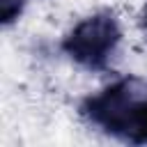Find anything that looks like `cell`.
I'll return each mask as SVG.
<instances>
[{
    "label": "cell",
    "instance_id": "6da1fadb",
    "mask_svg": "<svg viewBox=\"0 0 147 147\" xmlns=\"http://www.w3.org/2000/svg\"><path fill=\"white\" fill-rule=\"evenodd\" d=\"M78 113L92 129L117 142L147 145V80L140 76H122L96 94H87Z\"/></svg>",
    "mask_w": 147,
    "mask_h": 147
},
{
    "label": "cell",
    "instance_id": "7a4b0ae2",
    "mask_svg": "<svg viewBox=\"0 0 147 147\" xmlns=\"http://www.w3.org/2000/svg\"><path fill=\"white\" fill-rule=\"evenodd\" d=\"M122 44V23L113 9H99L80 18L62 39L60 51L85 71H108Z\"/></svg>",
    "mask_w": 147,
    "mask_h": 147
},
{
    "label": "cell",
    "instance_id": "3957f363",
    "mask_svg": "<svg viewBox=\"0 0 147 147\" xmlns=\"http://www.w3.org/2000/svg\"><path fill=\"white\" fill-rule=\"evenodd\" d=\"M28 5H30V0H0V25L2 28L14 25L23 16Z\"/></svg>",
    "mask_w": 147,
    "mask_h": 147
},
{
    "label": "cell",
    "instance_id": "277c9868",
    "mask_svg": "<svg viewBox=\"0 0 147 147\" xmlns=\"http://www.w3.org/2000/svg\"><path fill=\"white\" fill-rule=\"evenodd\" d=\"M138 25H140V30L147 34V2L142 5V9H140V16H138Z\"/></svg>",
    "mask_w": 147,
    "mask_h": 147
}]
</instances>
